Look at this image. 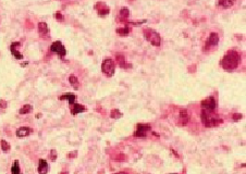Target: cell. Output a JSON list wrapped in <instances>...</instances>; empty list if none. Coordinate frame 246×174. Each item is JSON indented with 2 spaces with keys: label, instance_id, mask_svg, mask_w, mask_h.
<instances>
[{
  "label": "cell",
  "instance_id": "cell-1",
  "mask_svg": "<svg viewBox=\"0 0 246 174\" xmlns=\"http://www.w3.org/2000/svg\"><path fill=\"white\" fill-rule=\"evenodd\" d=\"M239 63H241V56L239 54V52L234 51V50L228 51V54L223 57L221 61L222 67L228 72L235 70L239 65Z\"/></svg>",
  "mask_w": 246,
  "mask_h": 174
},
{
  "label": "cell",
  "instance_id": "cell-2",
  "mask_svg": "<svg viewBox=\"0 0 246 174\" xmlns=\"http://www.w3.org/2000/svg\"><path fill=\"white\" fill-rule=\"evenodd\" d=\"M200 119H202L203 124L206 127H216L222 123V120L219 119L212 111H206L202 110L200 113Z\"/></svg>",
  "mask_w": 246,
  "mask_h": 174
},
{
  "label": "cell",
  "instance_id": "cell-3",
  "mask_svg": "<svg viewBox=\"0 0 246 174\" xmlns=\"http://www.w3.org/2000/svg\"><path fill=\"white\" fill-rule=\"evenodd\" d=\"M144 37L147 41H149L153 46L159 47L161 45V37L159 33L151 28H145L144 29Z\"/></svg>",
  "mask_w": 246,
  "mask_h": 174
},
{
  "label": "cell",
  "instance_id": "cell-4",
  "mask_svg": "<svg viewBox=\"0 0 246 174\" xmlns=\"http://www.w3.org/2000/svg\"><path fill=\"white\" fill-rule=\"evenodd\" d=\"M114 70H115V62L113 59L107 58L102 61V64H101L102 73H105L107 76L111 77V76H113V74H114Z\"/></svg>",
  "mask_w": 246,
  "mask_h": 174
},
{
  "label": "cell",
  "instance_id": "cell-5",
  "mask_svg": "<svg viewBox=\"0 0 246 174\" xmlns=\"http://www.w3.org/2000/svg\"><path fill=\"white\" fill-rule=\"evenodd\" d=\"M50 51L52 54H58L59 57L63 58V57L67 54V50H65V47L62 45V42L61 41H55L53 44H51L50 46Z\"/></svg>",
  "mask_w": 246,
  "mask_h": 174
},
{
  "label": "cell",
  "instance_id": "cell-6",
  "mask_svg": "<svg viewBox=\"0 0 246 174\" xmlns=\"http://www.w3.org/2000/svg\"><path fill=\"white\" fill-rule=\"evenodd\" d=\"M200 107L202 110H206V111H215L216 108H217V101L215 100L213 97H208V98L204 99L200 103Z\"/></svg>",
  "mask_w": 246,
  "mask_h": 174
},
{
  "label": "cell",
  "instance_id": "cell-7",
  "mask_svg": "<svg viewBox=\"0 0 246 174\" xmlns=\"http://www.w3.org/2000/svg\"><path fill=\"white\" fill-rule=\"evenodd\" d=\"M151 127L149 124H137V127H136V131L134 133L136 137H146L147 132L150 131Z\"/></svg>",
  "mask_w": 246,
  "mask_h": 174
},
{
  "label": "cell",
  "instance_id": "cell-8",
  "mask_svg": "<svg viewBox=\"0 0 246 174\" xmlns=\"http://www.w3.org/2000/svg\"><path fill=\"white\" fill-rule=\"evenodd\" d=\"M20 46H21V44H20V42H18V41L12 42L11 46H10V50H11L12 54H13L14 58L18 59V60H22V59H23V56L20 54V51L18 50V48L20 47Z\"/></svg>",
  "mask_w": 246,
  "mask_h": 174
},
{
  "label": "cell",
  "instance_id": "cell-9",
  "mask_svg": "<svg viewBox=\"0 0 246 174\" xmlns=\"http://www.w3.org/2000/svg\"><path fill=\"white\" fill-rule=\"evenodd\" d=\"M190 121V115L187 113V110L186 109H182L180 111V115H179V122L182 126H185V125L189 123Z\"/></svg>",
  "mask_w": 246,
  "mask_h": 174
},
{
  "label": "cell",
  "instance_id": "cell-10",
  "mask_svg": "<svg viewBox=\"0 0 246 174\" xmlns=\"http://www.w3.org/2000/svg\"><path fill=\"white\" fill-rule=\"evenodd\" d=\"M38 33L42 37L48 38L49 35V27L45 22H39L38 23Z\"/></svg>",
  "mask_w": 246,
  "mask_h": 174
},
{
  "label": "cell",
  "instance_id": "cell-11",
  "mask_svg": "<svg viewBox=\"0 0 246 174\" xmlns=\"http://www.w3.org/2000/svg\"><path fill=\"white\" fill-rule=\"evenodd\" d=\"M95 9L97 10L98 14H99V15H101V16L102 15H107V14L109 13V8L107 7L106 3H104V2H98V3H96Z\"/></svg>",
  "mask_w": 246,
  "mask_h": 174
},
{
  "label": "cell",
  "instance_id": "cell-12",
  "mask_svg": "<svg viewBox=\"0 0 246 174\" xmlns=\"http://www.w3.org/2000/svg\"><path fill=\"white\" fill-rule=\"evenodd\" d=\"M48 162L44 159H40L39 162H38V173L39 174H47L48 173Z\"/></svg>",
  "mask_w": 246,
  "mask_h": 174
},
{
  "label": "cell",
  "instance_id": "cell-13",
  "mask_svg": "<svg viewBox=\"0 0 246 174\" xmlns=\"http://www.w3.org/2000/svg\"><path fill=\"white\" fill-rule=\"evenodd\" d=\"M32 133V128L31 127H26V126H22L20 128L16 129V136L18 137H26L29 136V134Z\"/></svg>",
  "mask_w": 246,
  "mask_h": 174
},
{
  "label": "cell",
  "instance_id": "cell-14",
  "mask_svg": "<svg viewBox=\"0 0 246 174\" xmlns=\"http://www.w3.org/2000/svg\"><path fill=\"white\" fill-rule=\"evenodd\" d=\"M218 42H219V35H218L217 33H211L210 35H209V38H208V41H207V44H208L209 47H213V46H217Z\"/></svg>",
  "mask_w": 246,
  "mask_h": 174
},
{
  "label": "cell",
  "instance_id": "cell-15",
  "mask_svg": "<svg viewBox=\"0 0 246 174\" xmlns=\"http://www.w3.org/2000/svg\"><path fill=\"white\" fill-rule=\"evenodd\" d=\"M86 111V108L84 107L83 105H80V103H73L71 107V113L73 115H76L78 113H82V112Z\"/></svg>",
  "mask_w": 246,
  "mask_h": 174
},
{
  "label": "cell",
  "instance_id": "cell-16",
  "mask_svg": "<svg viewBox=\"0 0 246 174\" xmlns=\"http://www.w3.org/2000/svg\"><path fill=\"white\" fill-rule=\"evenodd\" d=\"M75 98H76L75 95L71 94V93H68V94H65V95H61V96H59L60 100H68L70 105H73L74 101H75Z\"/></svg>",
  "mask_w": 246,
  "mask_h": 174
},
{
  "label": "cell",
  "instance_id": "cell-17",
  "mask_svg": "<svg viewBox=\"0 0 246 174\" xmlns=\"http://www.w3.org/2000/svg\"><path fill=\"white\" fill-rule=\"evenodd\" d=\"M11 174H21V169H20V163L19 160H16L11 167Z\"/></svg>",
  "mask_w": 246,
  "mask_h": 174
},
{
  "label": "cell",
  "instance_id": "cell-18",
  "mask_svg": "<svg viewBox=\"0 0 246 174\" xmlns=\"http://www.w3.org/2000/svg\"><path fill=\"white\" fill-rule=\"evenodd\" d=\"M69 82H70V84L74 87V89H78V86H80V83H78V80L75 75H70L69 76Z\"/></svg>",
  "mask_w": 246,
  "mask_h": 174
},
{
  "label": "cell",
  "instance_id": "cell-19",
  "mask_svg": "<svg viewBox=\"0 0 246 174\" xmlns=\"http://www.w3.org/2000/svg\"><path fill=\"white\" fill-rule=\"evenodd\" d=\"M32 110H33V107H32L31 105H24L20 110H19V113L20 114H29L32 112Z\"/></svg>",
  "mask_w": 246,
  "mask_h": 174
},
{
  "label": "cell",
  "instance_id": "cell-20",
  "mask_svg": "<svg viewBox=\"0 0 246 174\" xmlns=\"http://www.w3.org/2000/svg\"><path fill=\"white\" fill-rule=\"evenodd\" d=\"M119 14H120V16H121V18L123 19V20H125V19L129 18L130 11H129V9H127V8L123 7V8H121V10H120V12H119Z\"/></svg>",
  "mask_w": 246,
  "mask_h": 174
},
{
  "label": "cell",
  "instance_id": "cell-21",
  "mask_svg": "<svg viewBox=\"0 0 246 174\" xmlns=\"http://www.w3.org/2000/svg\"><path fill=\"white\" fill-rule=\"evenodd\" d=\"M122 115H123V114H122L121 111L118 110V109H113L112 111L110 112V118L111 119H120V118H122Z\"/></svg>",
  "mask_w": 246,
  "mask_h": 174
},
{
  "label": "cell",
  "instance_id": "cell-22",
  "mask_svg": "<svg viewBox=\"0 0 246 174\" xmlns=\"http://www.w3.org/2000/svg\"><path fill=\"white\" fill-rule=\"evenodd\" d=\"M218 5L220 6V7H223V8H229V7H232L233 5H234V1H228V0H221V1H219L218 2Z\"/></svg>",
  "mask_w": 246,
  "mask_h": 174
},
{
  "label": "cell",
  "instance_id": "cell-23",
  "mask_svg": "<svg viewBox=\"0 0 246 174\" xmlns=\"http://www.w3.org/2000/svg\"><path fill=\"white\" fill-rule=\"evenodd\" d=\"M117 33L119 34V35H122V36H127V35H129V33H130V28H129V26L121 27V28H117Z\"/></svg>",
  "mask_w": 246,
  "mask_h": 174
},
{
  "label": "cell",
  "instance_id": "cell-24",
  "mask_svg": "<svg viewBox=\"0 0 246 174\" xmlns=\"http://www.w3.org/2000/svg\"><path fill=\"white\" fill-rule=\"evenodd\" d=\"M117 59L119 60V64H120V67H124V69H125V67H131V65H129V64H127V63H125L124 57H123V56H119V54H118Z\"/></svg>",
  "mask_w": 246,
  "mask_h": 174
},
{
  "label": "cell",
  "instance_id": "cell-25",
  "mask_svg": "<svg viewBox=\"0 0 246 174\" xmlns=\"http://www.w3.org/2000/svg\"><path fill=\"white\" fill-rule=\"evenodd\" d=\"M0 146H1V149H2V151L5 152H8L10 150V144H8L6 141H0Z\"/></svg>",
  "mask_w": 246,
  "mask_h": 174
},
{
  "label": "cell",
  "instance_id": "cell-26",
  "mask_svg": "<svg viewBox=\"0 0 246 174\" xmlns=\"http://www.w3.org/2000/svg\"><path fill=\"white\" fill-rule=\"evenodd\" d=\"M49 157H50V160L51 161H56V160H57V151H56L55 149H52L50 151V154H49Z\"/></svg>",
  "mask_w": 246,
  "mask_h": 174
},
{
  "label": "cell",
  "instance_id": "cell-27",
  "mask_svg": "<svg viewBox=\"0 0 246 174\" xmlns=\"http://www.w3.org/2000/svg\"><path fill=\"white\" fill-rule=\"evenodd\" d=\"M55 16H56V20L57 21H59V22H62L63 20H65V18H63V15L61 14V12H56V14H55Z\"/></svg>",
  "mask_w": 246,
  "mask_h": 174
},
{
  "label": "cell",
  "instance_id": "cell-28",
  "mask_svg": "<svg viewBox=\"0 0 246 174\" xmlns=\"http://www.w3.org/2000/svg\"><path fill=\"white\" fill-rule=\"evenodd\" d=\"M8 107V102L3 99H0V108H2V109H6Z\"/></svg>",
  "mask_w": 246,
  "mask_h": 174
},
{
  "label": "cell",
  "instance_id": "cell-29",
  "mask_svg": "<svg viewBox=\"0 0 246 174\" xmlns=\"http://www.w3.org/2000/svg\"><path fill=\"white\" fill-rule=\"evenodd\" d=\"M241 118H242V114L241 113H235L234 115H233V120H234V121L239 120Z\"/></svg>",
  "mask_w": 246,
  "mask_h": 174
},
{
  "label": "cell",
  "instance_id": "cell-30",
  "mask_svg": "<svg viewBox=\"0 0 246 174\" xmlns=\"http://www.w3.org/2000/svg\"><path fill=\"white\" fill-rule=\"evenodd\" d=\"M143 23H146V20L140 21V22H130V24H133V25H140V24H143Z\"/></svg>",
  "mask_w": 246,
  "mask_h": 174
},
{
  "label": "cell",
  "instance_id": "cell-31",
  "mask_svg": "<svg viewBox=\"0 0 246 174\" xmlns=\"http://www.w3.org/2000/svg\"><path fill=\"white\" fill-rule=\"evenodd\" d=\"M76 154H78V151L70 152V154H68V158H74V156H76Z\"/></svg>",
  "mask_w": 246,
  "mask_h": 174
},
{
  "label": "cell",
  "instance_id": "cell-32",
  "mask_svg": "<svg viewBox=\"0 0 246 174\" xmlns=\"http://www.w3.org/2000/svg\"><path fill=\"white\" fill-rule=\"evenodd\" d=\"M114 174H127V173H125V172H118V173H114Z\"/></svg>",
  "mask_w": 246,
  "mask_h": 174
},
{
  "label": "cell",
  "instance_id": "cell-33",
  "mask_svg": "<svg viewBox=\"0 0 246 174\" xmlns=\"http://www.w3.org/2000/svg\"><path fill=\"white\" fill-rule=\"evenodd\" d=\"M60 174H69L68 172H62V173H60Z\"/></svg>",
  "mask_w": 246,
  "mask_h": 174
},
{
  "label": "cell",
  "instance_id": "cell-34",
  "mask_svg": "<svg viewBox=\"0 0 246 174\" xmlns=\"http://www.w3.org/2000/svg\"><path fill=\"white\" fill-rule=\"evenodd\" d=\"M171 174H177V173H171Z\"/></svg>",
  "mask_w": 246,
  "mask_h": 174
}]
</instances>
